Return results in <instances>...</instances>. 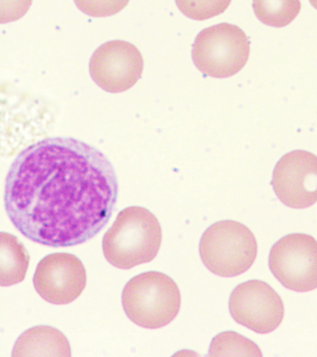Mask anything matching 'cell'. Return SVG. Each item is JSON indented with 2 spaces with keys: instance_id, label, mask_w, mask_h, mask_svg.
Instances as JSON below:
<instances>
[{
  "instance_id": "17",
  "label": "cell",
  "mask_w": 317,
  "mask_h": 357,
  "mask_svg": "<svg viewBox=\"0 0 317 357\" xmlns=\"http://www.w3.org/2000/svg\"><path fill=\"white\" fill-rule=\"evenodd\" d=\"M33 0H1V24L22 18L31 7Z\"/></svg>"
},
{
  "instance_id": "11",
  "label": "cell",
  "mask_w": 317,
  "mask_h": 357,
  "mask_svg": "<svg viewBox=\"0 0 317 357\" xmlns=\"http://www.w3.org/2000/svg\"><path fill=\"white\" fill-rule=\"evenodd\" d=\"M13 357H70L71 346L59 329L49 326H38L27 329L16 340Z\"/></svg>"
},
{
  "instance_id": "12",
  "label": "cell",
  "mask_w": 317,
  "mask_h": 357,
  "mask_svg": "<svg viewBox=\"0 0 317 357\" xmlns=\"http://www.w3.org/2000/svg\"><path fill=\"white\" fill-rule=\"evenodd\" d=\"M30 257L26 247L15 236L0 234V284L13 286L26 278Z\"/></svg>"
},
{
  "instance_id": "18",
  "label": "cell",
  "mask_w": 317,
  "mask_h": 357,
  "mask_svg": "<svg viewBox=\"0 0 317 357\" xmlns=\"http://www.w3.org/2000/svg\"><path fill=\"white\" fill-rule=\"evenodd\" d=\"M309 1H310L311 6L317 10V0H309Z\"/></svg>"
},
{
  "instance_id": "3",
  "label": "cell",
  "mask_w": 317,
  "mask_h": 357,
  "mask_svg": "<svg viewBox=\"0 0 317 357\" xmlns=\"http://www.w3.org/2000/svg\"><path fill=\"white\" fill-rule=\"evenodd\" d=\"M179 287L169 275L150 271L130 279L122 292V305L136 325L155 329L169 325L180 309Z\"/></svg>"
},
{
  "instance_id": "8",
  "label": "cell",
  "mask_w": 317,
  "mask_h": 357,
  "mask_svg": "<svg viewBox=\"0 0 317 357\" xmlns=\"http://www.w3.org/2000/svg\"><path fill=\"white\" fill-rule=\"evenodd\" d=\"M144 71L140 50L130 42L108 41L93 53L90 73L94 82L111 93H119L132 88Z\"/></svg>"
},
{
  "instance_id": "15",
  "label": "cell",
  "mask_w": 317,
  "mask_h": 357,
  "mask_svg": "<svg viewBox=\"0 0 317 357\" xmlns=\"http://www.w3.org/2000/svg\"><path fill=\"white\" fill-rule=\"evenodd\" d=\"M179 10L196 21L213 18L224 13L232 0H175Z\"/></svg>"
},
{
  "instance_id": "10",
  "label": "cell",
  "mask_w": 317,
  "mask_h": 357,
  "mask_svg": "<svg viewBox=\"0 0 317 357\" xmlns=\"http://www.w3.org/2000/svg\"><path fill=\"white\" fill-rule=\"evenodd\" d=\"M33 281L41 298L61 305L73 303L82 294L87 273L84 264L73 254L52 253L38 264Z\"/></svg>"
},
{
  "instance_id": "13",
  "label": "cell",
  "mask_w": 317,
  "mask_h": 357,
  "mask_svg": "<svg viewBox=\"0 0 317 357\" xmlns=\"http://www.w3.org/2000/svg\"><path fill=\"white\" fill-rule=\"evenodd\" d=\"M253 10L263 24L272 27H285L299 15L300 0H253Z\"/></svg>"
},
{
  "instance_id": "14",
  "label": "cell",
  "mask_w": 317,
  "mask_h": 357,
  "mask_svg": "<svg viewBox=\"0 0 317 357\" xmlns=\"http://www.w3.org/2000/svg\"><path fill=\"white\" fill-rule=\"evenodd\" d=\"M210 356H258L260 349L252 340L241 337L235 332L228 331L219 334L211 342Z\"/></svg>"
},
{
  "instance_id": "6",
  "label": "cell",
  "mask_w": 317,
  "mask_h": 357,
  "mask_svg": "<svg viewBox=\"0 0 317 357\" xmlns=\"http://www.w3.org/2000/svg\"><path fill=\"white\" fill-rule=\"evenodd\" d=\"M272 275L286 289L307 292L317 287V241L306 234H291L272 245Z\"/></svg>"
},
{
  "instance_id": "4",
  "label": "cell",
  "mask_w": 317,
  "mask_h": 357,
  "mask_svg": "<svg viewBox=\"0 0 317 357\" xmlns=\"http://www.w3.org/2000/svg\"><path fill=\"white\" fill-rule=\"evenodd\" d=\"M199 252L210 272L233 278L252 266L258 253L257 240L246 225L235 220H222L203 234Z\"/></svg>"
},
{
  "instance_id": "16",
  "label": "cell",
  "mask_w": 317,
  "mask_h": 357,
  "mask_svg": "<svg viewBox=\"0 0 317 357\" xmlns=\"http://www.w3.org/2000/svg\"><path fill=\"white\" fill-rule=\"evenodd\" d=\"M130 0H75L82 13L94 18L115 15L123 10Z\"/></svg>"
},
{
  "instance_id": "7",
  "label": "cell",
  "mask_w": 317,
  "mask_h": 357,
  "mask_svg": "<svg viewBox=\"0 0 317 357\" xmlns=\"http://www.w3.org/2000/svg\"><path fill=\"white\" fill-rule=\"evenodd\" d=\"M229 310L235 322L260 334L277 329L285 311L280 296L261 280L238 284L231 294Z\"/></svg>"
},
{
  "instance_id": "1",
  "label": "cell",
  "mask_w": 317,
  "mask_h": 357,
  "mask_svg": "<svg viewBox=\"0 0 317 357\" xmlns=\"http://www.w3.org/2000/svg\"><path fill=\"white\" fill-rule=\"evenodd\" d=\"M118 197L116 170L104 153L71 137H51L16 156L7 175L4 205L26 238L65 248L99 234Z\"/></svg>"
},
{
  "instance_id": "9",
  "label": "cell",
  "mask_w": 317,
  "mask_h": 357,
  "mask_svg": "<svg viewBox=\"0 0 317 357\" xmlns=\"http://www.w3.org/2000/svg\"><path fill=\"white\" fill-rule=\"evenodd\" d=\"M277 197L291 208H306L317 201V156L308 151L286 153L272 173Z\"/></svg>"
},
{
  "instance_id": "2",
  "label": "cell",
  "mask_w": 317,
  "mask_h": 357,
  "mask_svg": "<svg viewBox=\"0 0 317 357\" xmlns=\"http://www.w3.org/2000/svg\"><path fill=\"white\" fill-rule=\"evenodd\" d=\"M162 242V229L157 218L141 206H130L119 212L105 234V259L119 269H132L152 261Z\"/></svg>"
},
{
  "instance_id": "5",
  "label": "cell",
  "mask_w": 317,
  "mask_h": 357,
  "mask_svg": "<svg viewBox=\"0 0 317 357\" xmlns=\"http://www.w3.org/2000/svg\"><path fill=\"white\" fill-rule=\"evenodd\" d=\"M250 52L249 40L236 25L222 22L206 28L193 45L194 66L205 75L226 78L246 66Z\"/></svg>"
}]
</instances>
